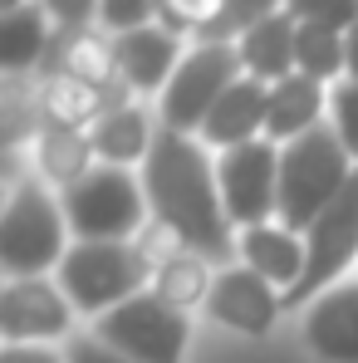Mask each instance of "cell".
Wrapping results in <instances>:
<instances>
[{
  "label": "cell",
  "instance_id": "obj_9",
  "mask_svg": "<svg viewBox=\"0 0 358 363\" xmlns=\"http://www.w3.org/2000/svg\"><path fill=\"white\" fill-rule=\"evenodd\" d=\"M216 182H221V201H226L231 226H240V231L265 226L280 211V147L265 138L226 147L216 162Z\"/></svg>",
  "mask_w": 358,
  "mask_h": 363
},
{
  "label": "cell",
  "instance_id": "obj_15",
  "mask_svg": "<svg viewBox=\"0 0 358 363\" xmlns=\"http://www.w3.org/2000/svg\"><path fill=\"white\" fill-rule=\"evenodd\" d=\"M324 104H329V99H324V84H319V79H309V74H290V79L270 84L265 143L285 147V143L304 138L309 128H319V123H324Z\"/></svg>",
  "mask_w": 358,
  "mask_h": 363
},
{
  "label": "cell",
  "instance_id": "obj_19",
  "mask_svg": "<svg viewBox=\"0 0 358 363\" xmlns=\"http://www.w3.org/2000/svg\"><path fill=\"white\" fill-rule=\"evenodd\" d=\"M123 89L128 84H118V89H94V84H84L74 74H55L40 89V108H45V118L55 123V128H79V123H99L108 108H118Z\"/></svg>",
  "mask_w": 358,
  "mask_h": 363
},
{
  "label": "cell",
  "instance_id": "obj_1",
  "mask_svg": "<svg viewBox=\"0 0 358 363\" xmlns=\"http://www.w3.org/2000/svg\"><path fill=\"white\" fill-rule=\"evenodd\" d=\"M142 191H147V206L157 211V221H167L181 236V245H191L201 255H226L231 216L221 201L216 162L201 152L196 138L157 128V143L142 162Z\"/></svg>",
  "mask_w": 358,
  "mask_h": 363
},
{
  "label": "cell",
  "instance_id": "obj_28",
  "mask_svg": "<svg viewBox=\"0 0 358 363\" xmlns=\"http://www.w3.org/2000/svg\"><path fill=\"white\" fill-rule=\"evenodd\" d=\"M99 25L108 35H128V30L157 25V0H99Z\"/></svg>",
  "mask_w": 358,
  "mask_h": 363
},
{
  "label": "cell",
  "instance_id": "obj_30",
  "mask_svg": "<svg viewBox=\"0 0 358 363\" xmlns=\"http://www.w3.org/2000/svg\"><path fill=\"white\" fill-rule=\"evenodd\" d=\"M64 359H69V363H133V359H123L113 344H104L99 334H84V339H74Z\"/></svg>",
  "mask_w": 358,
  "mask_h": 363
},
{
  "label": "cell",
  "instance_id": "obj_10",
  "mask_svg": "<svg viewBox=\"0 0 358 363\" xmlns=\"http://www.w3.org/2000/svg\"><path fill=\"white\" fill-rule=\"evenodd\" d=\"M69 324H74V304L60 290V280H45V275L5 280V295H0L5 344H50L69 334Z\"/></svg>",
  "mask_w": 358,
  "mask_h": 363
},
{
  "label": "cell",
  "instance_id": "obj_31",
  "mask_svg": "<svg viewBox=\"0 0 358 363\" xmlns=\"http://www.w3.org/2000/svg\"><path fill=\"white\" fill-rule=\"evenodd\" d=\"M0 363H69V359L55 354L50 344H5Z\"/></svg>",
  "mask_w": 358,
  "mask_h": 363
},
{
  "label": "cell",
  "instance_id": "obj_13",
  "mask_svg": "<svg viewBox=\"0 0 358 363\" xmlns=\"http://www.w3.org/2000/svg\"><path fill=\"white\" fill-rule=\"evenodd\" d=\"M304 344L324 363H358V280H339L304 304Z\"/></svg>",
  "mask_w": 358,
  "mask_h": 363
},
{
  "label": "cell",
  "instance_id": "obj_4",
  "mask_svg": "<svg viewBox=\"0 0 358 363\" xmlns=\"http://www.w3.org/2000/svg\"><path fill=\"white\" fill-rule=\"evenodd\" d=\"M64 206H55V196L45 186H15L0 216V265L10 280L25 275H45L60 270L69 245H64Z\"/></svg>",
  "mask_w": 358,
  "mask_h": 363
},
{
  "label": "cell",
  "instance_id": "obj_25",
  "mask_svg": "<svg viewBox=\"0 0 358 363\" xmlns=\"http://www.w3.org/2000/svg\"><path fill=\"white\" fill-rule=\"evenodd\" d=\"M275 10H285V0H226L221 5V15H216V25L201 35V40H211V45H236L240 35H250L260 20H270Z\"/></svg>",
  "mask_w": 358,
  "mask_h": 363
},
{
  "label": "cell",
  "instance_id": "obj_3",
  "mask_svg": "<svg viewBox=\"0 0 358 363\" xmlns=\"http://www.w3.org/2000/svg\"><path fill=\"white\" fill-rule=\"evenodd\" d=\"M147 260L128 241H79L60 265V290L79 314H108L123 300L142 295Z\"/></svg>",
  "mask_w": 358,
  "mask_h": 363
},
{
  "label": "cell",
  "instance_id": "obj_5",
  "mask_svg": "<svg viewBox=\"0 0 358 363\" xmlns=\"http://www.w3.org/2000/svg\"><path fill=\"white\" fill-rule=\"evenodd\" d=\"M64 201V221L69 231H79V241H123L142 226L147 211V191L128 167H94L89 177H79Z\"/></svg>",
  "mask_w": 358,
  "mask_h": 363
},
{
  "label": "cell",
  "instance_id": "obj_8",
  "mask_svg": "<svg viewBox=\"0 0 358 363\" xmlns=\"http://www.w3.org/2000/svg\"><path fill=\"white\" fill-rule=\"evenodd\" d=\"M354 260H358V172L334 196V206L304 231V275L285 295V304H314L324 290H334V280H344V270Z\"/></svg>",
  "mask_w": 358,
  "mask_h": 363
},
{
  "label": "cell",
  "instance_id": "obj_16",
  "mask_svg": "<svg viewBox=\"0 0 358 363\" xmlns=\"http://www.w3.org/2000/svg\"><path fill=\"white\" fill-rule=\"evenodd\" d=\"M295 40H299V20L290 10H275L270 20H260L250 35H240L236 50H240V69L250 79H265V84H280L299 74L295 69Z\"/></svg>",
  "mask_w": 358,
  "mask_h": 363
},
{
  "label": "cell",
  "instance_id": "obj_32",
  "mask_svg": "<svg viewBox=\"0 0 358 363\" xmlns=\"http://www.w3.org/2000/svg\"><path fill=\"white\" fill-rule=\"evenodd\" d=\"M344 45H349V74H344V79L358 84V25H354V30H344Z\"/></svg>",
  "mask_w": 358,
  "mask_h": 363
},
{
  "label": "cell",
  "instance_id": "obj_21",
  "mask_svg": "<svg viewBox=\"0 0 358 363\" xmlns=\"http://www.w3.org/2000/svg\"><path fill=\"white\" fill-rule=\"evenodd\" d=\"M94 157L99 152H94V138L84 128H55V123H45L35 133V162H40V172L50 182H60L64 191L79 177L94 172Z\"/></svg>",
  "mask_w": 358,
  "mask_h": 363
},
{
  "label": "cell",
  "instance_id": "obj_26",
  "mask_svg": "<svg viewBox=\"0 0 358 363\" xmlns=\"http://www.w3.org/2000/svg\"><path fill=\"white\" fill-rule=\"evenodd\" d=\"M226 0H157V25H167L172 35H206L216 25Z\"/></svg>",
  "mask_w": 358,
  "mask_h": 363
},
{
  "label": "cell",
  "instance_id": "obj_27",
  "mask_svg": "<svg viewBox=\"0 0 358 363\" xmlns=\"http://www.w3.org/2000/svg\"><path fill=\"white\" fill-rule=\"evenodd\" d=\"M285 10L299 25H329V30H354L358 0H285Z\"/></svg>",
  "mask_w": 358,
  "mask_h": 363
},
{
  "label": "cell",
  "instance_id": "obj_17",
  "mask_svg": "<svg viewBox=\"0 0 358 363\" xmlns=\"http://www.w3.org/2000/svg\"><path fill=\"white\" fill-rule=\"evenodd\" d=\"M240 255L255 275H265L275 290H295L299 275H304V236L290 231V226H250L240 231Z\"/></svg>",
  "mask_w": 358,
  "mask_h": 363
},
{
  "label": "cell",
  "instance_id": "obj_6",
  "mask_svg": "<svg viewBox=\"0 0 358 363\" xmlns=\"http://www.w3.org/2000/svg\"><path fill=\"white\" fill-rule=\"evenodd\" d=\"M94 334L133 363H181L186 339H191V319L181 309H172L157 290H142V295L123 300L118 309L99 314Z\"/></svg>",
  "mask_w": 358,
  "mask_h": 363
},
{
  "label": "cell",
  "instance_id": "obj_29",
  "mask_svg": "<svg viewBox=\"0 0 358 363\" xmlns=\"http://www.w3.org/2000/svg\"><path fill=\"white\" fill-rule=\"evenodd\" d=\"M329 113H334V128H339V138H344V147L354 152L358 162V84H339L334 89V99H329Z\"/></svg>",
  "mask_w": 358,
  "mask_h": 363
},
{
  "label": "cell",
  "instance_id": "obj_20",
  "mask_svg": "<svg viewBox=\"0 0 358 363\" xmlns=\"http://www.w3.org/2000/svg\"><path fill=\"white\" fill-rule=\"evenodd\" d=\"M94 152L108 162V167H128V162H147V152H152V143H157V128L152 118L142 113V108H133V104H118V108H108L104 118L94 123Z\"/></svg>",
  "mask_w": 358,
  "mask_h": 363
},
{
  "label": "cell",
  "instance_id": "obj_24",
  "mask_svg": "<svg viewBox=\"0 0 358 363\" xmlns=\"http://www.w3.org/2000/svg\"><path fill=\"white\" fill-rule=\"evenodd\" d=\"M211 285H216V275L206 270V260L196 250H181L177 260L157 265V295L172 304V309H181V314L211 300Z\"/></svg>",
  "mask_w": 358,
  "mask_h": 363
},
{
  "label": "cell",
  "instance_id": "obj_23",
  "mask_svg": "<svg viewBox=\"0 0 358 363\" xmlns=\"http://www.w3.org/2000/svg\"><path fill=\"white\" fill-rule=\"evenodd\" d=\"M295 69L329 84L339 74H349V45H344V30H329V25H299L295 40Z\"/></svg>",
  "mask_w": 358,
  "mask_h": 363
},
{
  "label": "cell",
  "instance_id": "obj_11",
  "mask_svg": "<svg viewBox=\"0 0 358 363\" xmlns=\"http://www.w3.org/2000/svg\"><path fill=\"white\" fill-rule=\"evenodd\" d=\"M280 295L265 275H255L250 265H231L216 275L211 285V300H206V314L221 324V329H236V334H265L280 314Z\"/></svg>",
  "mask_w": 358,
  "mask_h": 363
},
{
  "label": "cell",
  "instance_id": "obj_14",
  "mask_svg": "<svg viewBox=\"0 0 358 363\" xmlns=\"http://www.w3.org/2000/svg\"><path fill=\"white\" fill-rule=\"evenodd\" d=\"M265 113H270V84L240 74L236 84L221 94V104L211 108L201 138L216 143L221 152L226 147H240V143H255V138H265Z\"/></svg>",
  "mask_w": 358,
  "mask_h": 363
},
{
  "label": "cell",
  "instance_id": "obj_7",
  "mask_svg": "<svg viewBox=\"0 0 358 363\" xmlns=\"http://www.w3.org/2000/svg\"><path fill=\"white\" fill-rule=\"evenodd\" d=\"M240 74V50L236 45H211V40H196L191 50H186V60L177 64V74H172V84L162 89V104H157V113H162V128H172V133H196V128H206L211 118V108L221 104V94L236 84Z\"/></svg>",
  "mask_w": 358,
  "mask_h": 363
},
{
  "label": "cell",
  "instance_id": "obj_12",
  "mask_svg": "<svg viewBox=\"0 0 358 363\" xmlns=\"http://www.w3.org/2000/svg\"><path fill=\"white\" fill-rule=\"evenodd\" d=\"M113 60H118V79L128 89L157 94V89L172 84L186 50H181V35H172L167 25H142V30L113 35Z\"/></svg>",
  "mask_w": 358,
  "mask_h": 363
},
{
  "label": "cell",
  "instance_id": "obj_18",
  "mask_svg": "<svg viewBox=\"0 0 358 363\" xmlns=\"http://www.w3.org/2000/svg\"><path fill=\"white\" fill-rule=\"evenodd\" d=\"M50 40H55V20L40 0L20 5V10H5L0 15V64H5V74L20 79L25 69H35L50 55Z\"/></svg>",
  "mask_w": 358,
  "mask_h": 363
},
{
  "label": "cell",
  "instance_id": "obj_2",
  "mask_svg": "<svg viewBox=\"0 0 358 363\" xmlns=\"http://www.w3.org/2000/svg\"><path fill=\"white\" fill-rule=\"evenodd\" d=\"M354 172V152L344 147L334 123H319L304 138L285 143L280 147V226L304 236L334 206V196L349 186Z\"/></svg>",
  "mask_w": 358,
  "mask_h": 363
},
{
  "label": "cell",
  "instance_id": "obj_22",
  "mask_svg": "<svg viewBox=\"0 0 358 363\" xmlns=\"http://www.w3.org/2000/svg\"><path fill=\"white\" fill-rule=\"evenodd\" d=\"M55 74H74L94 89H113L118 84V60H113V35H94V30H60V50H55Z\"/></svg>",
  "mask_w": 358,
  "mask_h": 363
}]
</instances>
